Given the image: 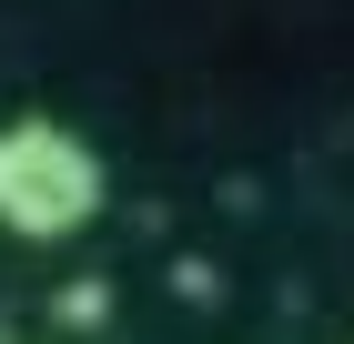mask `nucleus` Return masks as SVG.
I'll return each instance as SVG.
<instances>
[{"label": "nucleus", "instance_id": "nucleus-1", "mask_svg": "<svg viewBox=\"0 0 354 344\" xmlns=\"http://www.w3.org/2000/svg\"><path fill=\"white\" fill-rule=\"evenodd\" d=\"M111 203V172L71 122L51 111H21V122H0V233L21 243H71L91 233Z\"/></svg>", "mask_w": 354, "mask_h": 344}]
</instances>
